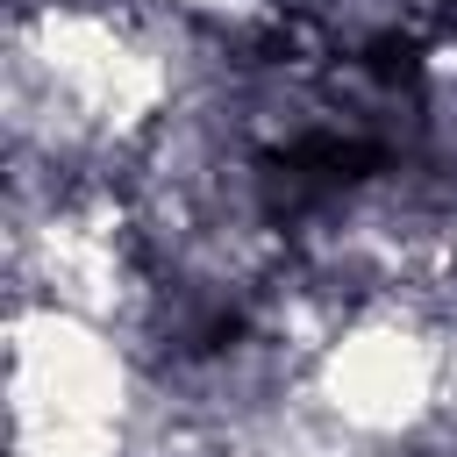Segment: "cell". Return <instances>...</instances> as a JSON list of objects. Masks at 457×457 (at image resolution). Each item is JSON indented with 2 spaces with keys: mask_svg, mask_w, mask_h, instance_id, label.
Masks as SVG:
<instances>
[{
  "mask_svg": "<svg viewBox=\"0 0 457 457\" xmlns=\"http://www.w3.org/2000/svg\"><path fill=\"white\" fill-rule=\"evenodd\" d=\"M143 414L114 321L57 300L7 314V457H129Z\"/></svg>",
  "mask_w": 457,
  "mask_h": 457,
  "instance_id": "cell-1",
  "label": "cell"
},
{
  "mask_svg": "<svg viewBox=\"0 0 457 457\" xmlns=\"http://www.w3.org/2000/svg\"><path fill=\"white\" fill-rule=\"evenodd\" d=\"M450 378H457V343L407 300H371L343 314L307 364L314 407L357 436V443H407L428 421L450 414Z\"/></svg>",
  "mask_w": 457,
  "mask_h": 457,
  "instance_id": "cell-2",
  "label": "cell"
}]
</instances>
